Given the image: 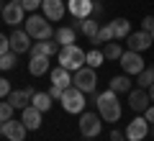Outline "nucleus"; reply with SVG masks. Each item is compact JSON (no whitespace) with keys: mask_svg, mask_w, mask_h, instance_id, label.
Returning <instances> with one entry per match:
<instances>
[{"mask_svg":"<svg viewBox=\"0 0 154 141\" xmlns=\"http://www.w3.org/2000/svg\"><path fill=\"white\" fill-rule=\"evenodd\" d=\"M41 11L46 21H62L64 16V0H41Z\"/></svg>","mask_w":154,"mask_h":141,"instance_id":"nucleus-13","label":"nucleus"},{"mask_svg":"<svg viewBox=\"0 0 154 141\" xmlns=\"http://www.w3.org/2000/svg\"><path fill=\"white\" fill-rule=\"evenodd\" d=\"M11 51H16V54H26V51H31V36H28L26 31H21V28H18V31H13L11 36Z\"/></svg>","mask_w":154,"mask_h":141,"instance_id":"nucleus-10","label":"nucleus"},{"mask_svg":"<svg viewBox=\"0 0 154 141\" xmlns=\"http://www.w3.org/2000/svg\"><path fill=\"white\" fill-rule=\"evenodd\" d=\"M93 16H95V18L103 16V3H100V0H95V3H93Z\"/></svg>","mask_w":154,"mask_h":141,"instance_id":"nucleus-37","label":"nucleus"},{"mask_svg":"<svg viewBox=\"0 0 154 141\" xmlns=\"http://www.w3.org/2000/svg\"><path fill=\"white\" fill-rule=\"evenodd\" d=\"M31 105H33L36 110H41V113H46V110L51 108V95H49V92H33Z\"/></svg>","mask_w":154,"mask_h":141,"instance_id":"nucleus-22","label":"nucleus"},{"mask_svg":"<svg viewBox=\"0 0 154 141\" xmlns=\"http://www.w3.org/2000/svg\"><path fill=\"white\" fill-rule=\"evenodd\" d=\"M0 21H3V18H0Z\"/></svg>","mask_w":154,"mask_h":141,"instance_id":"nucleus-47","label":"nucleus"},{"mask_svg":"<svg viewBox=\"0 0 154 141\" xmlns=\"http://www.w3.org/2000/svg\"><path fill=\"white\" fill-rule=\"evenodd\" d=\"M110 90L113 92H128L131 90V80H128V75H118L110 80Z\"/></svg>","mask_w":154,"mask_h":141,"instance_id":"nucleus-24","label":"nucleus"},{"mask_svg":"<svg viewBox=\"0 0 154 141\" xmlns=\"http://www.w3.org/2000/svg\"><path fill=\"white\" fill-rule=\"evenodd\" d=\"M80 31H82L88 38H95V36H98V31H100V26H98V21H93V18H82Z\"/></svg>","mask_w":154,"mask_h":141,"instance_id":"nucleus-25","label":"nucleus"},{"mask_svg":"<svg viewBox=\"0 0 154 141\" xmlns=\"http://www.w3.org/2000/svg\"><path fill=\"white\" fill-rule=\"evenodd\" d=\"M26 33L36 41H49L54 38V28L51 21H46V16H28L26 18Z\"/></svg>","mask_w":154,"mask_h":141,"instance_id":"nucleus-3","label":"nucleus"},{"mask_svg":"<svg viewBox=\"0 0 154 141\" xmlns=\"http://www.w3.org/2000/svg\"><path fill=\"white\" fill-rule=\"evenodd\" d=\"M23 11H36V8H41V0H21Z\"/></svg>","mask_w":154,"mask_h":141,"instance_id":"nucleus-33","label":"nucleus"},{"mask_svg":"<svg viewBox=\"0 0 154 141\" xmlns=\"http://www.w3.org/2000/svg\"><path fill=\"white\" fill-rule=\"evenodd\" d=\"M0 11H3V0H0Z\"/></svg>","mask_w":154,"mask_h":141,"instance_id":"nucleus-41","label":"nucleus"},{"mask_svg":"<svg viewBox=\"0 0 154 141\" xmlns=\"http://www.w3.org/2000/svg\"><path fill=\"white\" fill-rule=\"evenodd\" d=\"M136 85H139V87H144V90H149V87L154 85V67H149V69H146V67H144V72H141V75H139Z\"/></svg>","mask_w":154,"mask_h":141,"instance_id":"nucleus-27","label":"nucleus"},{"mask_svg":"<svg viewBox=\"0 0 154 141\" xmlns=\"http://www.w3.org/2000/svg\"><path fill=\"white\" fill-rule=\"evenodd\" d=\"M62 108L67 110V113H85V105H88V100H85V92L77 90L75 85L67 87L64 92H62Z\"/></svg>","mask_w":154,"mask_h":141,"instance_id":"nucleus-4","label":"nucleus"},{"mask_svg":"<svg viewBox=\"0 0 154 141\" xmlns=\"http://www.w3.org/2000/svg\"><path fill=\"white\" fill-rule=\"evenodd\" d=\"M146 92H149V100H152V103H154V85H152V87H149V90H146Z\"/></svg>","mask_w":154,"mask_h":141,"instance_id":"nucleus-40","label":"nucleus"},{"mask_svg":"<svg viewBox=\"0 0 154 141\" xmlns=\"http://www.w3.org/2000/svg\"><path fill=\"white\" fill-rule=\"evenodd\" d=\"M11 82H8L5 80V77H0V100H3V98H8V95H11Z\"/></svg>","mask_w":154,"mask_h":141,"instance_id":"nucleus-32","label":"nucleus"},{"mask_svg":"<svg viewBox=\"0 0 154 141\" xmlns=\"http://www.w3.org/2000/svg\"><path fill=\"white\" fill-rule=\"evenodd\" d=\"M0 133H3V123H0Z\"/></svg>","mask_w":154,"mask_h":141,"instance_id":"nucleus-43","label":"nucleus"},{"mask_svg":"<svg viewBox=\"0 0 154 141\" xmlns=\"http://www.w3.org/2000/svg\"><path fill=\"white\" fill-rule=\"evenodd\" d=\"M28 72H31L33 77H38V75H46V72H49V57H44V54H36V57H31V62H28Z\"/></svg>","mask_w":154,"mask_h":141,"instance_id":"nucleus-20","label":"nucleus"},{"mask_svg":"<svg viewBox=\"0 0 154 141\" xmlns=\"http://www.w3.org/2000/svg\"><path fill=\"white\" fill-rule=\"evenodd\" d=\"M16 51H5V54L0 57V69L3 72H8V69H13V67H16Z\"/></svg>","mask_w":154,"mask_h":141,"instance_id":"nucleus-29","label":"nucleus"},{"mask_svg":"<svg viewBox=\"0 0 154 141\" xmlns=\"http://www.w3.org/2000/svg\"><path fill=\"white\" fill-rule=\"evenodd\" d=\"M33 87H26V90H13L11 95H8V103L13 105V108H28V103H31V98H33Z\"/></svg>","mask_w":154,"mask_h":141,"instance_id":"nucleus-17","label":"nucleus"},{"mask_svg":"<svg viewBox=\"0 0 154 141\" xmlns=\"http://www.w3.org/2000/svg\"><path fill=\"white\" fill-rule=\"evenodd\" d=\"M26 126H23V121H5V123H3V133H5V139L8 141H23L26 139Z\"/></svg>","mask_w":154,"mask_h":141,"instance_id":"nucleus-12","label":"nucleus"},{"mask_svg":"<svg viewBox=\"0 0 154 141\" xmlns=\"http://www.w3.org/2000/svg\"><path fill=\"white\" fill-rule=\"evenodd\" d=\"M141 31H146V33L154 31V16H146V18L141 21Z\"/></svg>","mask_w":154,"mask_h":141,"instance_id":"nucleus-34","label":"nucleus"},{"mask_svg":"<svg viewBox=\"0 0 154 141\" xmlns=\"http://www.w3.org/2000/svg\"><path fill=\"white\" fill-rule=\"evenodd\" d=\"M49 80H51V85H59L62 90L72 87V75H69V69H64V67L51 69V72H49Z\"/></svg>","mask_w":154,"mask_h":141,"instance_id":"nucleus-19","label":"nucleus"},{"mask_svg":"<svg viewBox=\"0 0 154 141\" xmlns=\"http://www.w3.org/2000/svg\"><path fill=\"white\" fill-rule=\"evenodd\" d=\"M103 54H105V59H121L123 49H121V44H118V41H108V44H105V49H103Z\"/></svg>","mask_w":154,"mask_h":141,"instance_id":"nucleus-28","label":"nucleus"},{"mask_svg":"<svg viewBox=\"0 0 154 141\" xmlns=\"http://www.w3.org/2000/svg\"><path fill=\"white\" fill-rule=\"evenodd\" d=\"M62 92H64V90H62L59 85H51V87H49V95H51V100H62Z\"/></svg>","mask_w":154,"mask_h":141,"instance_id":"nucleus-35","label":"nucleus"},{"mask_svg":"<svg viewBox=\"0 0 154 141\" xmlns=\"http://www.w3.org/2000/svg\"><path fill=\"white\" fill-rule=\"evenodd\" d=\"M95 105H98V113L103 121L108 123H116V121L121 118V103H118V92H113L108 87L105 92L95 95Z\"/></svg>","mask_w":154,"mask_h":141,"instance_id":"nucleus-1","label":"nucleus"},{"mask_svg":"<svg viewBox=\"0 0 154 141\" xmlns=\"http://www.w3.org/2000/svg\"><path fill=\"white\" fill-rule=\"evenodd\" d=\"M93 3L95 0H67V8L75 18H90L93 16Z\"/></svg>","mask_w":154,"mask_h":141,"instance_id":"nucleus-16","label":"nucleus"},{"mask_svg":"<svg viewBox=\"0 0 154 141\" xmlns=\"http://www.w3.org/2000/svg\"><path fill=\"white\" fill-rule=\"evenodd\" d=\"M13 110H16V108H13V105L8 103V100H5V103H0V123L11 121V118H13Z\"/></svg>","mask_w":154,"mask_h":141,"instance_id":"nucleus-31","label":"nucleus"},{"mask_svg":"<svg viewBox=\"0 0 154 141\" xmlns=\"http://www.w3.org/2000/svg\"><path fill=\"white\" fill-rule=\"evenodd\" d=\"M128 108L134 113H144L149 108V92L144 87H136V90H128Z\"/></svg>","mask_w":154,"mask_h":141,"instance_id":"nucleus-9","label":"nucleus"},{"mask_svg":"<svg viewBox=\"0 0 154 141\" xmlns=\"http://www.w3.org/2000/svg\"><path fill=\"white\" fill-rule=\"evenodd\" d=\"M110 26H113L116 38H128V33H131V26H128L126 18H116V21H110Z\"/></svg>","mask_w":154,"mask_h":141,"instance_id":"nucleus-23","label":"nucleus"},{"mask_svg":"<svg viewBox=\"0 0 154 141\" xmlns=\"http://www.w3.org/2000/svg\"><path fill=\"white\" fill-rule=\"evenodd\" d=\"M144 118H146L149 123H154V105H149V108L144 110Z\"/></svg>","mask_w":154,"mask_h":141,"instance_id":"nucleus-39","label":"nucleus"},{"mask_svg":"<svg viewBox=\"0 0 154 141\" xmlns=\"http://www.w3.org/2000/svg\"><path fill=\"white\" fill-rule=\"evenodd\" d=\"M100 121H103L100 113H90V110L88 113H80V123H77L80 126V133H82L85 139H95V136L100 133V128H103Z\"/></svg>","mask_w":154,"mask_h":141,"instance_id":"nucleus-6","label":"nucleus"},{"mask_svg":"<svg viewBox=\"0 0 154 141\" xmlns=\"http://www.w3.org/2000/svg\"><path fill=\"white\" fill-rule=\"evenodd\" d=\"M152 136H154V126H152Z\"/></svg>","mask_w":154,"mask_h":141,"instance_id":"nucleus-45","label":"nucleus"},{"mask_svg":"<svg viewBox=\"0 0 154 141\" xmlns=\"http://www.w3.org/2000/svg\"><path fill=\"white\" fill-rule=\"evenodd\" d=\"M152 41H154V31H152Z\"/></svg>","mask_w":154,"mask_h":141,"instance_id":"nucleus-44","label":"nucleus"},{"mask_svg":"<svg viewBox=\"0 0 154 141\" xmlns=\"http://www.w3.org/2000/svg\"><path fill=\"white\" fill-rule=\"evenodd\" d=\"M93 41H95V44H108V41H116V36H113V26H110V23H105V26H100L98 36H95Z\"/></svg>","mask_w":154,"mask_h":141,"instance_id":"nucleus-26","label":"nucleus"},{"mask_svg":"<svg viewBox=\"0 0 154 141\" xmlns=\"http://www.w3.org/2000/svg\"><path fill=\"white\" fill-rule=\"evenodd\" d=\"M123 133H126L128 141H141L144 136L149 133V121H146V118H134Z\"/></svg>","mask_w":154,"mask_h":141,"instance_id":"nucleus-11","label":"nucleus"},{"mask_svg":"<svg viewBox=\"0 0 154 141\" xmlns=\"http://www.w3.org/2000/svg\"><path fill=\"white\" fill-rule=\"evenodd\" d=\"M72 85L77 87V90H82V92H90L93 95L95 87H98V75H95L93 67H80V69L75 72V77H72Z\"/></svg>","mask_w":154,"mask_h":141,"instance_id":"nucleus-5","label":"nucleus"},{"mask_svg":"<svg viewBox=\"0 0 154 141\" xmlns=\"http://www.w3.org/2000/svg\"><path fill=\"white\" fill-rule=\"evenodd\" d=\"M11 3H21V0H11Z\"/></svg>","mask_w":154,"mask_h":141,"instance_id":"nucleus-42","label":"nucleus"},{"mask_svg":"<svg viewBox=\"0 0 154 141\" xmlns=\"http://www.w3.org/2000/svg\"><path fill=\"white\" fill-rule=\"evenodd\" d=\"M152 33H146V31H134V33H128V49L131 51H144V49H149L152 46Z\"/></svg>","mask_w":154,"mask_h":141,"instance_id":"nucleus-15","label":"nucleus"},{"mask_svg":"<svg viewBox=\"0 0 154 141\" xmlns=\"http://www.w3.org/2000/svg\"><path fill=\"white\" fill-rule=\"evenodd\" d=\"M103 62H105V54H103L100 49H93V51H88V67H93V69H95V67H100Z\"/></svg>","mask_w":154,"mask_h":141,"instance_id":"nucleus-30","label":"nucleus"},{"mask_svg":"<svg viewBox=\"0 0 154 141\" xmlns=\"http://www.w3.org/2000/svg\"><path fill=\"white\" fill-rule=\"evenodd\" d=\"M88 64V54H85L77 44H69V46H62L59 51V67H64V69L69 72H77L80 67Z\"/></svg>","mask_w":154,"mask_h":141,"instance_id":"nucleus-2","label":"nucleus"},{"mask_svg":"<svg viewBox=\"0 0 154 141\" xmlns=\"http://www.w3.org/2000/svg\"><path fill=\"white\" fill-rule=\"evenodd\" d=\"M8 49H11V38H5V36H3V33H0V57L5 54Z\"/></svg>","mask_w":154,"mask_h":141,"instance_id":"nucleus-36","label":"nucleus"},{"mask_svg":"<svg viewBox=\"0 0 154 141\" xmlns=\"http://www.w3.org/2000/svg\"><path fill=\"white\" fill-rule=\"evenodd\" d=\"M85 141H93V139H85Z\"/></svg>","mask_w":154,"mask_h":141,"instance_id":"nucleus-46","label":"nucleus"},{"mask_svg":"<svg viewBox=\"0 0 154 141\" xmlns=\"http://www.w3.org/2000/svg\"><path fill=\"white\" fill-rule=\"evenodd\" d=\"M23 16H26V11H23L21 3H5L3 11H0V18H3L8 26H18V23H23Z\"/></svg>","mask_w":154,"mask_h":141,"instance_id":"nucleus-8","label":"nucleus"},{"mask_svg":"<svg viewBox=\"0 0 154 141\" xmlns=\"http://www.w3.org/2000/svg\"><path fill=\"white\" fill-rule=\"evenodd\" d=\"M59 51H62V44L57 41V38H54V41L49 38V41H36V44L31 46V51H28V54H31V57H36V54L54 57V54H59Z\"/></svg>","mask_w":154,"mask_h":141,"instance_id":"nucleus-14","label":"nucleus"},{"mask_svg":"<svg viewBox=\"0 0 154 141\" xmlns=\"http://www.w3.org/2000/svg\"><path fill=\"white\" fill-rule=\"evenodd\" d=\"M110 141H126V133L123 131H110Z\"/></svg>","mask_w":154,"mask_h":141,"instance_id":"nucleus-38","label":"nucleus"},{"mask_svg":"<svg viewBox=\"0 0 154 141\" xmlns=\"http://www.w3.org/2000/svg\"><path fill=\"white\" fill-rule=\"evenodd\" d=\"M21 121H23V126H26L28 131H36L38 126H41V110H36L33 105H28V108H23Z\"/></svg>","mask_w":154,"mask_h":141,"instance_id":"nucleus-18","label":"nucleus"},{"mask_svg":"<svg viewBox=\"0 0 154 141\" xmlns=\"http://www.w3.org/2000/svg\"><path fill=\"white\" fill-rule=\"evenodd\" d=\"M54 38L62 44V46H69V44H75L77 33H75V28H72V26H62V28H57V31H54Z\"/></svg>","mask_w":154,"mask_h":141,"instance_id":"nucleus-21","label":"nucleus"},{"mask_svg":"<svg viewBox=\"0 0 154 141\" xmlns=\"http://www.w3.org/2000/svg\"><path fill=\"white\" fill-rule=\"evenodd\" d=\"M121 67H123V72H126L128 77L131 75H141L144 72V59H141V54L139 51H123L121 54Z\"/></svg>","mask_w":154,"mask_h":141,"instance_id":"nucleus-7","label":"nucleus"}]
</instances>
